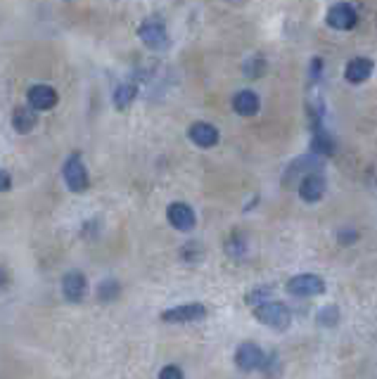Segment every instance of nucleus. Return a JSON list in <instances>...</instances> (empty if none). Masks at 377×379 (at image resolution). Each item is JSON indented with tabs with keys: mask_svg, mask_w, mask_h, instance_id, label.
I'll list each match as a JSON object with an SVG mask.
<instances>
[{
	"mask_svg": "<svg viewBox=\"0 0 377 379\" xmlns=\"http://www.w3.org/2000/svg\"><path fill=\"white\" fill-rule=\"evenodd\" d=\"M140 41L147 45L149 50H166L168 48V34L166 24L161 17H147L138 29Z\"/></svg>",
	"mask_w": 377,
	"mask_h": 379,
	"instance_id": "1",
	"label": "nucleus"
},
{
	"mask_svg": "<svg viewBox=\"0 0 377 379\" xmlns=\"http://www.w3.org/2000/svg\"><path fill=\"white\" fill-rule=\"evenodd\" d=\"M254 316L259 323L268 325V328H276V330H285L290 325V311H288V306L280 302L259 304L254 309Z\"/></svg>",
	"mask_w": 377,
	"mask_h": 379,
	"instance_id": "2",
	"label": "nucleus"
},
{
	"mask_svg": "<svg viewBox=\"0 0 377 379\" xmlns=\"http://www.w3.org/2000/svg\"><path fill=\"white\" fill-rule=\"evenodd\" d=\"M62 175H64V182H67V187L71 192H86L90 185L88 171H86V166H83L79 154H71L69 159L64 161Z\"/></svg>",
	"mask_w": 377,
	"mask_h": 379,
	"instance_id": "3",
	"label": "nucleus"
},
{
	"mask_svg": "<svg viewBox=\"0 0 377 379\" xmlns=\"http://www.w3.org/2000/svg\"><path fill=\"white\" fill-rule=\"evenodd\" d=\"M359 24V12H356L354 5L349 3H340L333 5L328 12V26L335 31H351L354 26Z\"/></svg>",
	"mask_w": 377,
	"mask_h": 379,
	"instance_id": "4",
	"label": "nucleus"
},
{
	"mask_svg": "<svg viewBox=\"0 0 377 379\" xmlns=\"http://www.w3.org/2000/svg\"><path fill=\"white\" fill-rule=\"evenodd\" d=\"M235 363H237V368L245 370V372L266 368V354H264L261 349H259L257 344L245 342V344L237 346V351H235Z\"/></svg>",
	"mask_w": 377,
	"mask_h": 379,
	"instance_id": "5",
	"label": "nucleus"
},
{
	"mask_svg": "<svg viewBox=\"0 0 377 379\" xmlns=\"http://www.w3.org/2000/svg\"><path fill=\"white\" fill-rule=\"evenodd\" d=\"M288 292L295 294V297H318V294L325 292V282L318 275H297L288 282Z\"/></svg>",
	"mask_w": 377,
	"mask_h": 379,
	"instance_id": "6",
	"label": "nucleus"
},
{
	"mask_svg": "<svg viewBox=\"0 0 377 379\" xmlns=\"http://www.w3.org/2000/svg\"><path fill=\"white\" fill-rule=\"evenodd\" d=\"M206 316V309L202 304H185V306H175V309H168L161 313V320L164 323H194V320H202Z\"/></svg>",
	"mask_w": 377,
	"mask_h": 379,
	"instance_id": "7",
	"label": "nucleus"
},
{
	"mask_svg": "<svg viewBox=\"0 0 377 379\" xmlns=\"http://www.w3.org/2000/svg\"><path fill=\"white\" fill-rule=\"evenodd\" d=\"M27 100H29V107L36 109V112H48V109H53L57 104V90L50 88V86H31L29 93H27Z\"/></svg>",
	"mask_w": 377,
	"mask_h": 379,
	"instance_id": "8",
	"label": "nucleus"
},
{
	"mask_svg": "<svg viewBox=\"0 0 377 379\" xmlns=\"http://www.w3.org/2000/svg\"><path fill=\"white\" fill-rule=\"evenodd\" d=\"M86 292H88V282L86 278H83V273L74 271V273H67L62 280V294L67 302H74L79 304L86 299Z\"/></svg>",
	"mask_w": 377,
	"mask_h": 379,
	"instance_id": "9",
	"label": "nucleus"
},
{
	"mask_svg": "<svg viewBox=\"0 0 377 379\" xmlns=\"http://www.w3.org/2000/svg\"><path fill=\"white\" fill-rule=\"evenodd\" d=\"M166 216H168V223L180 232H187L194 228V211L187 204H183V201H175V204L168 206Z\"/></svg>",
	"mask_w": 377,
	"mask_h": 379,
	"instance_id": "10",
	"label": "nucleus"
},
{
	"mask_svg": "<svg viewBox=\"0 0 377 379\" xmlns=\"http://www.w3.org/2000/svg\"><path fill=\"white\" fill-rule=\"evenodd\" d=\"M325 194V178L318 171L304 175L302 182H299V197L304 201H309V204H314Z\"/></svg>",
	"mask_w": 377,
	"mask_h": 379,
	"instance_id": "11",
	"label": "nucleus"
},
{
	"mask_svg": "<svg viewBox=\"0 0 377 379\" xmlns=\"http://www.w3.org/2000/svg\"><path fill=\"white\" fill-rule=\"evenodd\" d=\"M187 135H190V140L194 142L197 147H214L218 142V128L211 126V123H204V121H197L192 123L190 128H187Z\"/></svg>",
	"mask_w": 377,
	"mask_h": 379,
	"instance_id": "12",
	"label": "nucleus"
},
{
	"mask_svg": "<svg viewBox=\"0 0 377 379\" xmlns=\"http://www.w3.org/2000/svg\"><path fill=\"white\" fill-rule=\"evenodd\" d=\"M373 60H368V57H354L347 69H344V78H347L349 83H354V86H359V83L368 81L370 74H373Z\"/></svg>",
	"mask_w": 377,
	"mask_h": 379,
	"instance_id": "13",
	"label": "nucleus"
},
{
	"mask_svg": "<svg viewBox=\"0 0 377 379\" xmlns=\"http://www.w3.org/2000/svg\"><path fill=\"white\" fill-rule=\"evenodd\" d=\"M259 107H261V102H259V95L254 90H240L233 97V109L240 116H254L259 112Z\"/></svg>",
	"mask_w": 377,
	"mask_h": 379,
	"instance_id": "14",
	"label": "nucleus"
},
{
	"mask_svg": "<svg viewBox=\"0 0 377 379\" xmlns=\"http://www.w3.org/2000/svg\"><path fill=\"white\" fill-rule=\"evenodd\" d=\"M318 166H321V159H314V156H302V159H297L295 164L290 166V171L285 173V185H290L295 178H299V182H302L304 175L318 171Z\"/></svg>",
	"mask_w": 377,
	"mask_h": 379,
	"instance_id": "15",
	"label": "nucleus"
},
{
	"mask_svg": "<svg viewBox=\"0 0 377 379\" xmlns=\"http://www.w3.org/2000/svg\"><path fill=\"white\" fill-rule=\"evenodd\" d=\"M36 121H38L36 109H31V107H19V109H15V114H12V128L22 135L31 133V130L36 128Z\"/></svg>",
	"mask_w": 377,
	"mask_h": 379,
	"instance_id": "16",
	"label": "nucleus"
},
{
	"mask_svg": "<svg viewBox=\"0 0 377 379\" xmlns=\"http://www.w3.org/2000/svg\"><path fill=\"white\" fill-rule=\"evenodd\" d=\"M311 149H314L316 156H330L335 152V140L330 138L328 130L314 128V140H311Z\"/></svg>",
	"mask_w": 377,
	"mask_h": 379,
	"instance_id": "17",
	"label": "nucleus"
},
{
	"mask_svg": "<svg viewBox=\"0 0 377 379\" xmlns=\"http://www.w3.org/2000/svg\"><path fill=\"white\" fill-rule=\"evenodd\" d=\"M135 95H138V88H135L133 83H121V86L114 90V104L119 109H126L128 104L135 100Z\"/></svg>",
	"mask_w": 377,
	"mask_h": 379,
	"instance_id": "18",
	"label": "nucleus"
},
{
	"mask_svg": "<svg viewBox=\"0 0 377 379\" xmlns=\"http://www.w3.org/2000/svg\"><path fill=\"white\" fill-rule=\"evenodd\" d=\"M264 71H266V62H264V60H259V57H257V60H249V62L245 64V74H247V76H252V78L261 76Z\"/></svg>",
	"mask_w": 377,
	"mask_h": 379,
	"instance_id": "19",
	"label": "nucleus"
},
{
	"mask_svg": "<svg viewBox=\"0 0 377 379\" xmlns=\"http://www.w3.org/2000/svg\"><path fill=\"white\" fill-rule=\"evenodd\" d=\"M116 294H119V285L112 282V280H107V282L100 285V297L102 299H114Z\"/></svg>",
	"mask_w": 377,
	"mask_h": 379,
	"instance_id": "20",
	"label": "nucleus"
},
{
	"mask_svg": "<svg viewBox=\"0 0 377 379\" xmlns=\"http://www.w3.org/2000/svg\"><path fill=\"white\" fill-rule=\"evenodd\" d=\"M159 379H185L180 368H175V365H166L164 370L159 372Z\"/></svg>",
	"mask_w": 377,
	"mask_h": 379,
	"instance_id": "21",
	"label": "nucleus"
},
{
	"mask_svg": "<svg viewBox=\"0 0 377 379\" xmlns=\"http://www.w3.org/2000/svg\"><path fill=\"white\" fill-rule=\"evenodd\" d=\"M264 294H271V290H268V287H264V290H257V292H252V294H247V304H252V306H254V304H259V302H268V299H266L264 297Z\"/></svg>",
	"mask_w": 377,
	"mask_h": 379,
	"instance_id": "22",
	"label": "nucleus"
},
{
	"mask_svg": "<svg viewBox=\"0 0 377 379\" xmlns=\"http://www.w3.org/2000/svg\"><path fill=\"white\" fill-rule=\"evenodd\" d=\"M10 185H12V180H10V173H8V171H3V168H0V192H5V190H10Z\"/></svg>",
	"mask_w": 377,
	"mask_h": 379,
	"instance_id": "23",
	"label": "nucleus"
},
{
	"mask_svg": "<svg viewBox=\"0 0 377 379\" xmlns=\"http://www.w3.org/2000/svg\"><path fill=\"white\" fill-rule=\"evenodd\" d=\"M8 282V273L3 271V268H0V285H5Z\"/></svg>",
	"mask_w": 377,
	"mask_h": 379,
	"instance_id": "24",
	"label": "nucleus"
}]
</instances>
